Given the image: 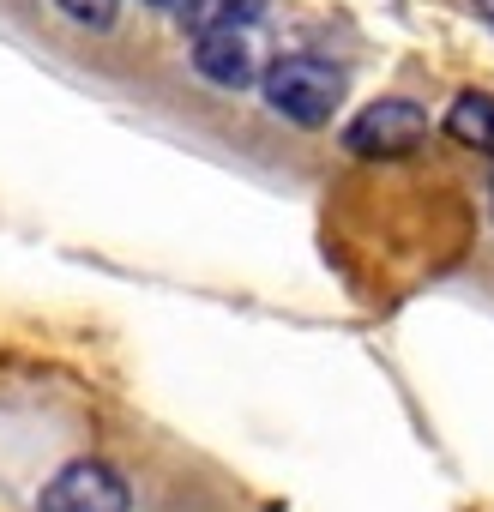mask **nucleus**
<instances>
[{"label": "nucleus", "mask_w": 494, "mask_h": 512, "mask_svg": "<svg viewBox=\"0 0 494 512\" xmlns=\"http://www.w3.org/2000/svg\"><path fill=\"white\" fill-rule=\"evenodd\" d=\"M446 139L452 145H464V151H488L494 157V97L488 91H464V97H452V109H446Z\"/></svg>", "instance_id": "5"}, {"label": "nucleus", "mask_w": 494, "mask_h": 512, "mask_svg": "<svg viewBox=\"0 0 494 512\" xmlns=\"http://www.w3.org/2000/svg\"><path fill=\"white\" fill-rule=\"evenodd\" d=\"M266 13V0H187V19L193 31H211V25H235V31H254V19Z\"/></svg>", "instance_id": "6"}, {"label": "nucleus", "mask_w": 494, "mask_h": 512, "mask_svg": "<svg viewBox=\"0 0 494 512\" xmlns=\"http://www.w3.org/2000/svg\"><path fill=\"white\" fill-rule=\"evenodd\" d=\"M193 73H199V79H211L217 91H247V85H260V55H254V37L235 31V25L193 31Z\"/></svg>", "instance_id": "4"}, {"label": "nucleus", "mask_w": 494, "mask_h": 512, "mask_svg": "<svg viewBox=\"0 0 494 512\" xmlns=\"http://www.w3.org/2000/svg\"><path fill=\"white\" fill-rule=\"evenodd\" d=\"M127 506H133V488L103 458H73L43 488V512H127Z\"/></svg>", "instance_id": "3"}, {"label": "nucleus", "mask_w": 494, "mask_h": 512, "mask_svg": "<svg viewBox=\"0 0 494 512\" xmlns=\"http://www.w3.org/2000/svg\"><path fill=\"white\" fill-rule=\"evenodd\" d=\"M260 97L290 127H326L344 103V73L320 55H284L260 73Z\"/></svg>", "instance_id": "1"}, {"label": "nucleus", "mask_w": 494, "mask_h": 512, "mask_svg": "<svg viewBox=\"0 0 494 512\" xmlns=\"http://www.w3.org/2000/svg\"><path fill=\"white\" fill-rule=\"evenodd\" d=\"M55 7H61L73 25H85V31H109V25L121 19V0H55Z\"/></svg>", "instance_id": "7"}, {"label": "nucleus", "mask_w": 494, "mask_h": 512, "mask_svg": "<svg viewBox=\"0 0 494 512\" xmlns=\"http://www.w3.org/2000/svg\"><path fill=\"white\" fill-rule=\"evenodd\" d=\"M428 139V115L410 97H380L368 103L350 127H344V151L350 157H404Z\"/></svg>", "instance_id": "2"}, {"label": "nucleus", "mask_w": 494, "mask_h": 512, "mask_svg": "<svg viewBox=\"0 0 494 512\" xmlns=\"http://www.w3.org/2000/svg\"><path fill=\"white\" fill-rule=\"evenodd\" d=\"M151 7H163V13H187V0H151Z\"/></svg>", "instance_id": "8"}]
</instances>
